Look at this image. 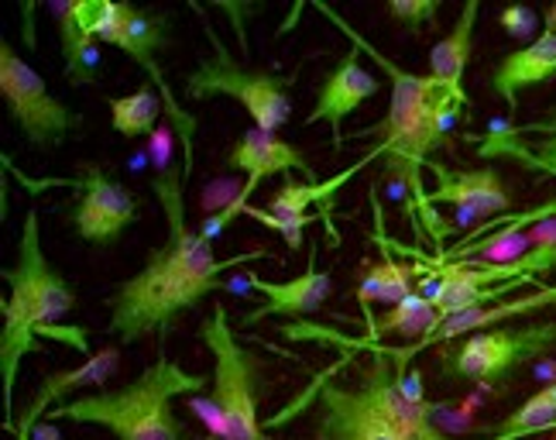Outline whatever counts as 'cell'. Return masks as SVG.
<instances>
[{
    "label": "cell",
    "instance_id": "22",
    "mask_svg": "<svg viewBox=\"0 0 556 440\" xmlns=\"http://www.w3.org/2000/svg\"><path fill=\"white\" fill-rule=\"evenodd\" d=\"M437 310L433 303L422 297V292H413L402 303L389 306L381 317H368V341L361 344H375V338H384V334H402V338H416V334H433L437 330ZM354 344V348H361Z\"/></svg>",
    "mask_w": 556,
    "mask_h": 440
},
{
    "label": "cell",
    "instance_id": "17",
    "mask_svg": "<svg viewBox=\"0 0 556 440\" xmlns=\"http://www.w3.org/2000/svg\"><path fill=\"white\" fill-rule=\"evenodd\" d=\"M248 286L254 292H262L265 306L251 310L241 324H258L262 317H306V313H316L319 306H324L330 300V292H333L330 272L316 268V255H313V262H309V268L303 272V276L286 279V282L248 276Z\"/></svg>",
    "mask_w": 556,
    "mask_h": 440
},
{
    "label": "cell",
    "instance_id": "2",
    "mask_svg": "<svg viewBox=\"0 0 556 440\" xmlns=\"http://www.w3.org/2000/svg\"><path fill=\"white\" fill-rule=\"evenodd\" d=\"M316 11L327 14L361 52H368L378 66L389 73V79H392L389 114H384L381 124H375V128L361 131V135H378L381 138L378 152L389 159L392 176L402 179V193L409 190L413 203H419L422 211H430V203H426V197H430V193L422 190V165L440 149V141L446 138V131L457 124L460 111L470 103L467 93L451 90L446 83L433 79L430 73L416 76V73L399 70L392 59H384L381 52H375V46H368V41L361 38L337 11H330L327 4H316Z\"/></svg>",
    "mask_w": 556,
    "mask_h": 440
},
{
    "label": "cell",
    "instance_id": "4",
    "mask_svg": "<svg viewBox=\"0 0 556 440\" xmlns=\"http://www.w3.org/2000/svg\"><path fill=\"white\" fill-rule=\"evenodd\" d=\"M206 386V375L186 372L162 354L131 386L114 392H87L79 400L55 406L46 420L97 424L111 430L117 440H186V427L179 424L173 403L179 395L200 392Z\"/></svg>",
    "mask_w": 556,
    "mask_h": 440
},
{
    "label": "cell",
    "instance_id": "12",
    "mask_svg": "<svg viewBox=\"0 0 556 440\" xmlns=\"http://www.w3.org/2000/svg\"><path fill=\"white\" fill-rule=\"evenodd\" d=\"M59 186H70V190L79 193L70 221L76 235L90 244H111L138 217L135 193L124 190L117 179H111L97 165L83 179H62Z\"/></svg>",
    "mask_w": 556,
    "mask_h": 440
},
{
    "label": "cell",
    "instance_id": "15",
    "mask_svg": "<svg viewBox=\"0 0 556 440\" xmlns=\"http://www.w3.org/2000/svg\"><path fill=\"white\" fill-rule=\"evenodd\" d=\"M430 169L437 176V190L426 197V203H454L460 221L505 214L511 206V197L495 169H451L443 162H430Z\"/></svg>",
    "mask_w": 556,
    "mask_h": 440
},
{
    "label": "cell",
    "instance_id": "3",
    "mask_svg": "<svg viewBox=\"0 0 556 440\" xmlns=\"http://www.w3.org/2000/svg\"><path fill=\"white\" fill-rule=\"evenodd\" d=\"M4 282L11 292H8V300L0 303V313H4L0 372H4V413L14 416L17 368H21V359L35 348V338H59L90 359L87 330L59 327V320H66L76 310V292L46 259L35 206L25 211V224H21V238H17V265L4 268Z\"/></svg>",
    "mask_w": 556,
    "mask_h": 440
},
{
    "label": "cell",
    "instance_id": "10",
    "mask_svg": "<svg viewBox=\"0 0 556 440\" xmlns=\"http://www.w3.org/2000/svg\"><path fill=\"white\" fill-rule=\"evenodd\" d=\"M73 17L97 41H111L114 49L127 52L148 73H159L155 52L165 46V17L152 11H138L124 0H73Z\"/></svg>",
    "mask_w": 556,
    "mask_h": 440
},
{
    "label": "cell",
    "instance_id": "19",
    "mask_svg": "<svg viewBox=\"0 0 556 440\" xmlns=\"http://www.w3.org/2000/svg\"><path fill=\"white\" fill-rule=\"evenodd\" d=\"M522 131H540L543 141H536V149H526L519 141V128H511V124H491V131L484 138H470V141H481L478 152L484 159H495V155H505V159H519L532 169H549L556 173V108H553V117L549 121H540V124H526Z\"/></svg>",
    "mask_w": 556,
    "mask_h": 440
},
{
    "label": "cell",
    "instance_id": "1",
    "mask_svg": "<svg viewBox=\"0 0 556 440\" xmlns=\"http://www.w3.org/2000/svg\"><path fill=\"white\" fill-rule=\"evenodd\" d=\"M152 190L162 203V214L168 224L165 244L148 255L144 268L124 279L114 297L106 300L111 306V324L106 330L121 344H138L148 334H159L173 324L182 310L197 306L213 289L224 286V272L233 265H244L254 259H268V248H251L233 259L213 255V241L192 230L186 221V169L179 173L176 162L159 165L152 176Z\"/></svg>",
    "mask_w": 556,
    "mask_h": 440
},
{
    "label": "cell",
    "instance_id": "25",
    "mask_svg": "<svg viewBox=\"0 0 556 440\" xmlns=\"http://www.w3.org/2000/svg\"><path fill=\"white\" fill-rule=\"evenodd\" d=\"M437 11H440V0H389V14L402 21V25H409L413 32L430 25Z\"/></svg>",
    "mask_w": 556,
    "mask_h": 440
},
{
    "label": "cell",
    "instance_id": "8",
    "mask_svg": "<svg viewBox=\"0 0 556 440\" xmlns=\"http://www.w3.org/2000/svg\"><path fill=\"white\" fill-rule=\"evenodd\" d=\"M0 97H4L17 131L35 149H55L79 124L66 103L49 93L46 76L31 70L8 38H0Z\"/></svg>",
    "mask_w": 556,
    "mask_h": 440
},
{
    "label": "cell",
    "instance_id": "9",
    "mask_svg": "<svg viewBox=\"0 0 556 440\" xmlns=\"http://www.w3.org/2000/svg\"><path fill=\"white\" fill-rule=\"evenodd\" d=\"M227 165H230V169L244 173L248 183H244V190H241L238 200H230L217 217L206 221V224L200 227V235L210 238V241L217 238L233 217L248 211L251 193L258 190V186H262L268 176H278V173H299L306 183H319L316 173L309 169V162L303 159V152H299L295 144L282 141L278 135H268V131H262V128H251V131H244V135L238 138V144H233L230 155H227Z\"/></svg>",
    "mask_w": 556,
    "mask_h": 440
},
{
    "label": "cell",
    "instance_id": "16",
    "mask_svg": "<svg viewBox=\"0 0 556 440\" xmlns=\"http://www.w3.org/2000/svg\"><path fill=\"white\" fill-rule=\"evenodd\" d=\"M117 362H121V348H103V351L90 354V359L83 362V365L62 368V372L49 375V379H41L35 395H31V403L25 406V413H21V420L14 427V437L17 440H31V430H35V424L41 420V416H49L62 403H70V395L76 389L103 386L117 372Z\"/></svg>",
    "mask_w": 556,
    "mask_h": 440
},
{
    "label": "cell",
    "instance_id": "20",
    "mask_svg": "<svg viewBox=\"0 0 556 440\" xmlns=\"http://www.w3.org/2000/svg\"><path fill=\"white\" fill-rule=\"evenodd\" d=\"M478 14H481V4L478 0H467L464 11L457 14V25L454 32L440 38L433 52H430V76L446 83L451 90L457 93H467L464 90V70L470 62V52H475V25H478Z\"/></svg>",
    "mask_w": 556,
    "mask_h": 440
},
{
    "label": "cell",
    "instance_id": "18",
    "mask_svg": "<svg viewBox=\"0 0 556 440\" xmlns=\"http://www.w3.org/2000/svg\"><path fill=\"white\" fill-rule=\"evenodd\" d=\"M556 76V35H540L532 38L529 46L508 52L498 59V66L491 70V87L508 103V111L516 114L519 108V93L526 87H536Z\"/></svg>",
    "mask_w": 556,
    "mask_h": 440
},
{
    "label": "cell",
    "instance_id": "11",
    "mask_svg": "<svg viewBox=\"0 0 556 440\" xmlns=\"http://www.w3.org/2000/svg\"><path fill=\"white\" fill-rule=\"evenodd\" d=\"M381 152L375 149L371 155H365L361 162H354L351 169H344V173H337V176H330V179H319V183H286L282 190H275L271 193V200H268V206L265 211H254V206H248V217H254V221H265L271 230H278V235L286 238V244L289 248H299L303 244V227L306 224H313L316 221V214L324 217V224H327V230H330V238H337L333 235V224H330V214H333V200H337V193H340V186H348L361 169H365L368 162H375Z\"/></svg>",
    "mask_w": 556,
    "mask_h": 440
},
{
    "label": "cell",
    "instance_id": "6",
    "mask_svg": "<svg viewBox=\"0 0 556 440\" xmlns=\"http://www.w3.org/2000/svg\"><path fill=\"white\" fill-rule=\"evenodd\" d=\"M206 38L213 46V55L200 59L197 70L186 76V97L210 100V97H230L251 114L254 128L275 135L292 114V83L295 76H275L262 70H244L230 59L217 32L206 28Z\"/></svg>",
    "mask_w": 556,
    "mask_h": 440
},
{
    "label": "cell",
    "instance_id": "24",
    "mask_svg": "<svg viewBox=\"0 0 556 440\" xmlns=\"http://www.w3.org/2000/svg\"><path fill=\"white\" fill-rule=\"evenodd\" d=\"M111 128L121 138H152L159 128V114H162V93L152 87H141L127 97H111Z\"/></svg>",
    "mask_w": 556,
    "mask_h": 440
},
{
    "label": "cell",
    "instance_id": "14",
    "mask_svg": "<svg viewBox=\"0 0 556 440\" xmlns=\"http://www.w3.org/2000/svg\"><path fill=\"white\" fill-rule=\"evenodd\" d=\"M546 306H556V282L553 286H540L536 292H529V297H511V300H502V303H491V306H481V310H470V313H460V317L446 320L443 327H437L430 338H419L413 348L405 351H381L389 354V359L405 368V362L413 359L416 351L430 348V344H443V341H457L460 334H481V330H491V327H505V324H516L522 317H529V313H540Z\"/></svg>",
    "mask_w": 556,
    "mask_h": 440
},
{
    "label": "cell",
    "instance_id": "5",
    "mask_svg": "<svg viewBox=\"0 0 556 440\" xmlns=\"http://www.w3.org/2000/svg\"><path fill=\"white\" fill-rule=\"evenodd\" d=\"M200 341L213 359V403L203 406L213 413V430L224 440H271L258 416L262 359L241 344L227 306H213V313L200 324Z\"/></svg>",
    "mask_w": 556,
    "mask_h": 440
},
{
    "label": "cell",
    "instance_id": "23",
    "mask_svg": "<svg viewBox=\"0 0 556 440\" xmlns=\"http://www.w3.org/2000/svg\"><path fill=\"white\" fill-rule=\"evenodd\" d=\"M381 248H384L381 265H375L368 276L361 279V286H357V300H361V306H365L368 317H371V303L375 300L395 306L405 297H413V276H416V268H405L402 262H395L392 259V248L384 244V241H381Z\"/></svg>",
    "mask_w": 556,
    "mask_h": 440
},
{
    "label": "cell",
    "instance_id": "27",
    "mask_svg": "<svg viewBox=\"0 0 556 440\" xmlns=\"http://www.w3.org/2000/svg\"><path fill=\"white\" fill-rule=\"evenodd\" d=\"M543 28H546V35H556V0L543 11Z\"/></svg>",
    "mask_w": 556,
    "mask_h": 440
},
{
    "label": "cell",
    "instance_id": "7",
    "mask_svg": "<svg viewBox=\"0 0 556 440\" xmlns=\"http://www.w3.org/2000/svg\"><path fill=\"white\" fill-rule=\"evenodd\" d=\"M556 348V320L540 324H505L481 334H470L446 359V372L470 382H502L516 368L543 359Z\"/></svg>",
    "mask_w": 556,
    "mask_h": 440
},
{
    "label": "cell",
    "instance_id": "13",
    "mask_svg": "<svg viewBox=\"0 0 556 440\" xmlns=\"http://www.w3.org/2000/svg\"><path fill=\"white\" fill-rule=\"evenodd\" d=\"M381 83L378 76H371L365 66H361L357 52H348L337 62V70L324 79V87L316 93L313 111L306 114V124H319L324 121L330 135H333V149L344 144V121L361 108L365 100L378 97Z\"/></svg>",
    "mask_w": 556,
    "mask_h": 440
},
{
    "label": "cell",
    "instance_id": "26",
    "mask_svg": "<svg viewBox=\"0 0 556 440\" xmlns=\"http://www.w3.org/2000/svg\"><path fill=\"white\" fill-rule=\"evenodd\" d=\"M498 25L508 32V35H516V38H529L532 32H536L540 25V14L526 8V4H511L498 14Z\"/></svg>",
    "mask_w": 556,
    "mask_h": 440
},
{
    "label": "cell",
    "instance_id": "21",
    "mask_svg": "<svg viewBox=\"0 0 556 440\" xmlns=\"http://www.w3.org/2000/svg\"><path fill=\"white\" fill-rule=\"evenodd\" d=\"M52 11L59 14V41H62V59H66V79L73 87H93L103 70L100 41L83 32V25L73 17V4L55 0Z\"/></svg>",
    "mask_w": 556,
    "mask_h": 440
}]
</instances>
